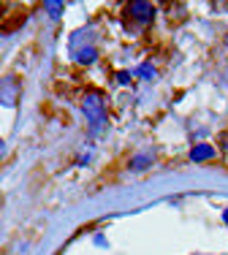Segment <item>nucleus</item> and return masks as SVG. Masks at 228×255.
Masks as SVG:
<instances>
[{
    "label": "nucleus",
    "mask_w": 228,
    "mask_h": 255,
    "mask_svg": "<svg viewBox=\"0 0 228 255\" xmlns=\"http://www.w3.org/2000/svg\"><path fill=\"white\" fill-rule=\"evenodd\" d=\"M82 109H85V114H87L90 123H93V128L104 125V103H101V95L90 93L85 98V103H82Z\"/></svg>",
    "instance_id": "obj_1"
},
{
    "label": "nucleus",
    "mask_w": 228,
    "mask_h": 255,
    "mask_svg": "<svg viewBox=\"0 0 228 255\" xmlns=\"http://www.w3.org/2000/svg\"><path fill=\"white\" fill-rule=\"evenodd\" d=\"M16 98H19V84H16V79H14V76L0 79V103H5V106H14Z\"/></svg>",
    "instance_id": "obj_2"
},
{
    "label": "nucleus",
    "mask_w": 228,
    "mask_h": 255,
    "mask_svg": "<svg viewBox=\"0 0 228 255\" xmlns=\"http://www.w3.org/2000/svg\"><path fill=\"white\" fill-rule=\"evenodd\" d=\"M128 11H130V16L139 19V22H149V19H152V5H149V3H130Z\"/></svg>",
    "instance_id": "obj_3"
},
{
    "label": "nucleus",
    "mask_w": 228,
    "mask_h": 255,
    "mask_svg": "<svg viewBox=\"0 0 228 255\" xmlns=\"http://www.w3.org/2000/svg\"><path fill=\"white\" fill-rule=\"evenodd\" d=\"M209 157H215V149L209 147V144H196L193 152H190V160H209Z\"/></svg>",
    "instance_id": "obj_4"
},
{
    "label": "nucleus",
    "mask_w": 228,
    "mask_h": 255,
    "mask_svg": "<svg viewBox=\"0 0 228 255\" xmlns=\"http://www.w3.org/2000/svg\"><path fill=\"white\" fill-rule=\"evenodd\" d=\"M98 57V52L93 49V46H87V49H79L76 52V60H79L82 65H87V63H93V60Z\"/></svg>",
    "instance_id": "obj_5"
},
{
    "label": "nucleus",
    "mask_w": 228,
    "mask_h": 255,
    "mask_svg": "<svg viewBox=\"0 0 228 255\" xmlns=\"http://www.w3.org/2000/svg\"><path fill=\"white\" fill-rule=\"evenodd\" d=\"M46 11H49L52 16H60V11H63V3H60V0H49V3H46Z\"/></svg>",
    "instance_id": "obj_6"
},
{
    "label": "nucleus",
    "mask_w": 228,
    "mask_h": 255,
    "mask_svg": "<svg viewBox=\"0 0 228 255\" xmlns=\"http://www.w3.org/2000/svg\"><path fill=\"white\" fill-rule=\"evenodd\" d=\"M136 74L144 76V79H152V76H155V71L149 68V65H139V71H136Z\"/></svg>",
    "instance_id": "obj_7"
},
{
    "label": "nucleus",
    "mask_w": 228,
    "mask_h": 255,
    "mask_svg": "<svg viewBox=\"0 0 228 255\" xmlns=\"http://www.w3.org/2000/svg\"><path fill=\"white\" fill-rule=\"evenodd\" d=\"M147 163H149V157H136V160H133V168H144Z\"/></svg>",
    "instance_id": "obj_8"
},
{
    "label": "nucleus",
    "mask_w": 228,
    "mask_h": 255,
    "mask_svg": "<svg viewBox=\"0 0 228 255\" xmlns=\"http://www.w3.org/2000/svg\"><path fill=\"white\" fill-rule=\"evenodd\" d=\"M117 82L119 84H128L130 82V74H125V71H122V74H117Z\"/></svg>",
    "instance_id": "obj_9"
},
{
    "label": "nucleus",
    "mask_w": 228,
    "mask_h": 255,
    "mask_svg": "<svg viewBox=\"0 0 228 255\" xmlns=\"http://www.w3.org/2000/svg\"><path fill=\"white\" fill-rule=\"evenodd\" d=\"M223 220H226V223H228V209H226V212H223Z\"/></svg>",
    "instance_id": "obj_10"
},
{
    "label": "nucleus",
    "mask_w": 228,
    "mask_h": 255,
    "mask_svg": "<svg viewBox=\"0 0 228 255\" xmlns=\"http://www.w3.org/2000/svg\"><path fill=\"white\" fill-rule=\"evenodd\" d=\"M0 155H3V141H0Z\"/></svg>",
    "instance_id": "obj_11"
}]
</instances>
